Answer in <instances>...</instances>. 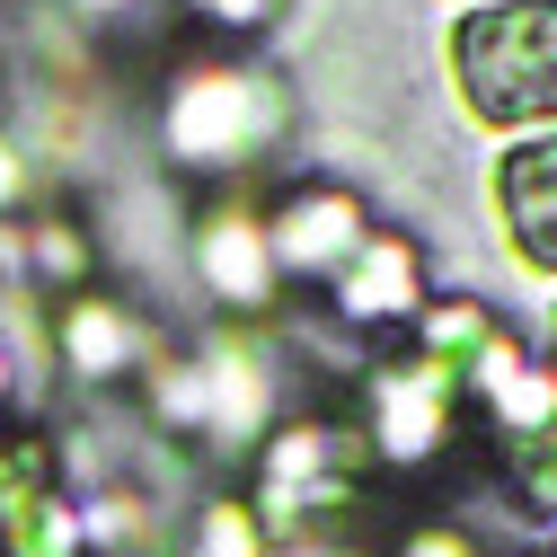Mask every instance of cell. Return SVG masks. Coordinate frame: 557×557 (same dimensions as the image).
I'll return each mask as SVG.
<instances>
[{
    "instance_id": "obj_1",
    "label": "cell",
    "mask_w": 557,
    "mask_h": 557,
    "mask_svg": "<svg viewBox=\"0 0 557 557\" xmlns=\"http://www.w3.org/2000/svg\"><path fill=\"white\" fill-rule=\"evenodd\" d=\"M451 89L478 124H557V0H478L451 27Z\"/></svg>"
},
{
    "instance_id": "obj_2",
    "label": "cell",
    "mask_w": 557,
    "mask_h": 557,
    "mask_svg": "<svg viewBox=\"0 0 557 557\" xmlns=\"http://www.w3.org/2000/svg\"><path fill=\"white\" fill-rule=\"evenodd\" d=\"M284 133V98L248 62H186L160 98V151L177 169H239Z\"/></svg>"
},
{
    "instance_id": "obj_3",
    "label": "cell",
    "mask_w": 557,
    "mask_h": 557,
    "mask_svg": "<svg viewBox=\"0 0 557 557\" xmlns=\"http://www.w3.org/2000/svg\"><path fill=\"white\" fill-rule=\"evenodd\" d=\"M460 416H469V381L407 345V355L363 372V425L355 434H363L372 469H425L434 451H451Z\"/></svg>"
},
{
    "instance_id": "obj_4",
    "label": "cell",
    "mask_w": 557,
    "mask_h": 557,
    "mask_svg": "<svg viewBox=\"0 0 557 557\" xmlns=\"http://www.w3.org/2000/svg\"><path fill=\"white\" fill-rule=\"evenodd\" d=\"M372 239V213L355 186H293L284 203L265 213V248L284 274H301V284H336L345 265H355V248Z\"/></svg>"
},
{
    "instance_id": "obj_5",
    "label": "cell",
    "mask_w": 557,
    "mask_h": 557,
    "mask_svg": "<svg viewBox=\"0 0 557 557\" xmlns=\"http://www.w3.org/2000/svg\"><path fill=\"white\" fill-rule=\"evenodd\" d=\"M496 195V231L531 274H557V133H522L486 177Z\"/></svg>"
},
{
    "instance_id": "obj_6",
    "label": "cell",
    "mask_w": 557,
    "mask_h": 557,
    "mask_svg": "<svg viewBox=\"0 0 557 557\" xmlns=\"http://www.w3.org/2000/svg\"><path fill=\"white\" fill-rule=\"evenodd\" d=\"M203 443H222V451H248L274 434V372L248 336H203Z\"/></svg>"
},
{
    "instance_id": "obj_7",
    "label": "cell",
    "mask_w": 557,
    "mask_h": 557,
    "mask_svg": "<svg viewBox=\"0 0 557 557\" xmlns=\"http://www.w3.org/2000/svg\"><path fill=\"white\" fill-rule=\"evenodd\" d=\"M195 274H203V293L231 301V310H265L274 293H284V265H274L265 222L248 213V203H213V213L195 222Z\"/></svg>"
},
{
    "instance_id": "obj_8",
    "label": "cell",
    "mask_w": 557,
    "mask_h": 557,
    "mask_svg": "<svg viewBox=\"0 0 557 557\" xmlns=\"http://www.w3.org/2000/svg\"><path fill=\"white\" fill-rule=\"evenodd\" d=\"M416 310H425V257H416V239H398V231H372L355 248V265L336 274V319L416 327Z\"/></svg>"
},
{
    "instance_id": "obj_9",
    "label": "cell",
    "mask_w": 557,
    "mask_h": 557,
    "mask_svg": "<svg viewBox=\"0 0 557 557\" xmlns=\"http://www.w3.org/2000/svg\"><path fill=\"white\" fill-rule=\"evenodd\" d=\"M53 355L81 381H124V372H151V336H143V319H133L124 301L81 293L72 310H62V327H53Z\"/></svg>"
},
{
    "instance_id": "obj_10",
    "label": "cell",
    "mask_w": 557,
    "mask_h": 557,
    "mask_svg": "<svg viewBox=\"0 0 557 557\" xmlns=\"http://www.w3.org/2000/svg\"><path fill=\"white\" fill-rule=\"evenodd\" d=\"M496 478H505V505L531 513V522H557V416L531 434H505L496 443Z\"/></svg>"
},
{
    "instance_id": "obj_11",
    "label": "cell",
    "mask_w": 557,
    "mask_h": 557,
    "mask_svg": "<svg viewBox=\"0 0 557 557\" xmlns=\"http://www.w3.org/2000/svg\"><path fill=\"white\" fill-rule=\"evenodd\" d=\"M0 557H81V505L36 486L0 513Z\"/></svg>"
},
{
    "instance_id": "obj_12",
    "label": "cell",
    "mask_w": 557,
    "mask_h": 557,
    "mask_svg": "<svg viewBox=\"0 0 557 557\" xmlns=\"http://www.w3.org/2000/svg\"><path fill=\"white\" fill-rule=\"evenodd\" d=\"M186 557H274L265 548V522H257V505H239V496H213L195 513V548Z\"/></svg>"
},
{
    "instance_id": "obj_13",
    "label": "cell",
    "mask_w": 557,
    "mask_h": 557,
    "mask_svg": "<svg viewBox=\"0 0 557 557\" xmlns=\"http://www.w3.org/2000/svg\"><path fill=\"white\" fill-rule=\"evenodd\" d=\"M398 557H486V548H478V531H469V522L425 513V522H407V531H398Z\"/></svg>"
},
{
    "instance_id": "obj_14",
    "label": "cell",
    "mask_w": 557,
    "mask_h": 557,
    "mask_svg": "<svg viewBox=\"0 0 557 557\" xmlns=\"http://www.w3.org/2000/svg\"><path fill=\"white\" fill-rule=\"evenodd\" d=\"M284 0H186V18H203V27H222V36H248V27H265Z\"/></svg>"
},
{
    "instance_id": "obj_15",
    "label": "cell",
    "mask_w": 557,
    "mask_h": 557,
    "mask_svg": "<svg viewBox=\"0 0 557 557\" xmlns=\"http://www.w3.org/2000/svg\"><path fill=\"white\" fill-rule=\"evenodd\" d=\"M27 186H36L27 143H18V133H0V213H18V203H27Z\"/></svg>"
},
{
    "instance_id": "obj_16",
    "label": "cell",
    "mask_w": 557,
    "mask_h": 557,
    "mask_svg": "<svg viewBox=\"0 0 557 557\" xmlns=\"http://www.w3.org/2000/svg\"><path fill=\"white\" fill-rule=\"evenodd\" d=\"M36 265H45V274H62V284H72V274L89 265V248H81V231H45V239H36Z\"/></svg>"
},
{
    "instance_id": "obj_17",
    "label": "cell",
    "mask_w": 557,
    "mask_h": 557,
    "mask_svg": "<svg viewBox=\"0 0 557 557\" xmlns=\"http://www.w3.org/2000/svg\"><path fill=\"white\" fill-rule=\"evenodd\" d=\"M81 18H115V10H133V0H72Z\"/></svg>"
},
{
    "instance_id": "obj_18",
    "label": "cell",
    "mask_w": 557,
    "mask_h": 557,
    "mask_svg": "<svg viewBox=\"0 0 557 557\" xmlns=\"http://www.w3.org/2000/svg\"><path fill=\"white\" fill-rule=\"evenodd\" d=\"M0 398H10V345H0Z\"/></svg>"
}]
</instances>
